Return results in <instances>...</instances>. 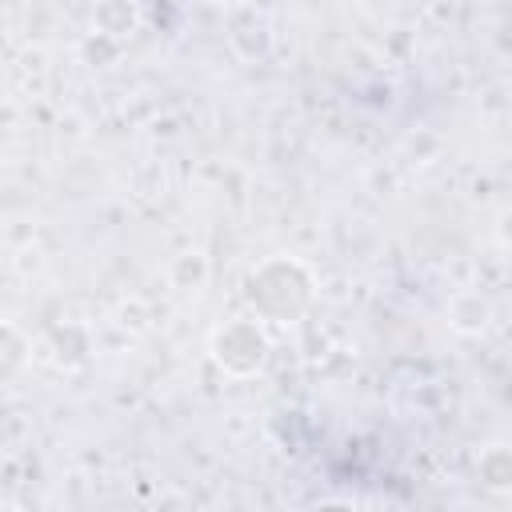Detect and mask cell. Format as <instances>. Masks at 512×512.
I'll list each match as a JSON object with an SVG mask.
<instances>
[{"label": "cell", "mask_w": 512, "mask_h": 512, "mask_svg": "<svg viewBox=\"0 0 512 512\" xmlns=\"http://www.w3.org/2000/svg\"><path fill=\"white\" fill-rule=\"evenodd\" d=\"M212 356L232 376H252L268 356V336L256 320H232L212 336Z\"/></svg>", "instance_id": "cell-1"}]
</instances>
